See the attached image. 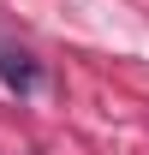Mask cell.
Here are the masks:
<instances>
[{"instance_id":"6da1fadb","label":"cell","mask_w":149,"mask_h":155,"mask_svg":"<svg viewBox=\"0 0 149 155\" xmlns=\"http://www.w3.org/2000/svg\"><path fill=\"white\" fill-rule=\"evenodd\" d=\"M0 78H6V84H12V90H36V60L30 54H18V48H6V54H0Z\"/></svg>"}]
</instances>
